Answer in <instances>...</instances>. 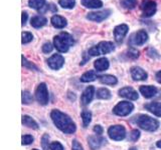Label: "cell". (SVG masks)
<instances>
[{
  "label": "cell",
  "instance_id": "obj_21",
  "mask_svg": "<svg viewBox=\"0 0 161 150\" xmlns=\"http://www.w3.org/2000/svg\"><path fill=\"white\" fill-rule=\"evenodd\" d=\"M145 109L149 112L153 113L158 117H161V103L159 102H151L145 105Z\"/></svg>",
  "mask_w": 161,
  "mask_h": 150
},
{
  "label": "cell",
  "instance_id": "obj_43",
  "mask_svg": "<svg viewBox=\"0 0 161 150\" xmlns=\"http://www.w3.org/2000/svg\"><path fill=\"white\" fill-rule=\"evenodd\" d=\"M27 18H28V15L26 12H22V26H24L25 24H26V21H27Z\"/></svg>",
  "mask_w": 161,
  "mask_h": 150
},
{
  "label": "cell",
  "instance_id": "obj_47",
  "mask_svg": "<svg viewBox=\"0 0 161 150\" xmlns=\"http://www.w3.org/2000/svg\"><path fill=\"white\" fill-rule=\"evenodd\" d=\"M32 150H38V149H32Z\"/></svg>",
  "mask_w": 161,
  "mask_h": 150
},
{
  "label": "cell",
  "instance_id": "obj_37",
  "mask_svg": "<svg viewBox=\"0 0 161 150\" xmlns=\"http://www.w3.org/2000/svg\"><path fill=\"white\" fill-rule=\"evenodd\" d=\"M139 137H140V131L137 129L132 130L129 134V139L131 140V141H137V140L139 139Z\"/></svg>",
  "mask_w": 161,
  "mask_h": 150
},
{
  "label": "cell",
  "instance_id": "obj_15",
  "mask_svg": "<svg viewBox=\"0 0 161 150\" xmlns=\"http://www.w3.org/2000/svg\"><path fill=\"white\" fill-rule=\"evenodd\" d=\"M119 95L121 97L129 99V100H137L138 94L132 87H123L119 90Z\"/></svg>",
  "mask_w": 161,
  "mask_h": 150
},
{
  "label": "cell",
  "instance_id": "obj_19",
  "mask_svg": "<svg viewBox=\"0 0 161 150\" xmlns=\"http://www.w3.org/2000/svg\"><path fill=\"white\" fill-rule=\"evenodd\" d=\"M109 65H110L109 64V60L106 57L99 58L94 62L95 69L97 70V71H99V72H102V71H105V70H107L109 68Z\"/></svg>",
  "mask_w": 161,
  "mask_h": 150
},
{
  "label": "cell",
  "instance_id": "obj_2",
  "mask_svg": "<svg viewBox=\"0 0 161 150\" xmlns=\"http://www.w3.org/2000/svg\"><path fill=\"white\" fill-rule=\"evenodd\" d=\"M75 40L70 34L67 32H62L53 38V46L57 48L58 52H68L70 46H73Z\"/></svg>",
  "mask_w": 161,
  "mask_h": 150
},
{
  "label": "cell",
  "instance_id": "obj_46",
  "mask_svg": "<svg viewBox=\"0 0 161 150\" xmlns=\"http://www.w3.org/2000/svg\"><path fill=\"white\" fill-rule=\"evenodd\" d=\"M129 150H137V148H136V147H131Z\"/></svg>",
  "mask_w": 161,
  "mask_h": 150
},
{
  "label": "cell",
  "instance_id": "obj_32",
  "mask_svg": "<svg viewBox=\"0 0 161 150\" xmlns=\"http://www.w3.org/2000/svg\"><path fill=\"white\" fill-rule=\"evenodd\" d=\"M147 55L152 59H159L160 58V54L158 53V51L153 47H149L147 49Z\"/></svg>",
  "mask_w": 161,
  "mask_h": 150
},
{
  "label": "cell",
  "instance_id": "obj_17",
  "mask_svg": "<svg viewBox=\"0 0 161 150\" xmlns=\"http://www.w3.org/2000/svg\"><path fill=\"white\" fill-rule=\"evenodd\" d=\"M140 93L143 95L145 98H152L155 96L156 93H157V88L155 86H151V85H143V86H140L139 88Z\"/></svg>",
  "mask_w": 161,
  "mask_h": 150
},
{
  "label": "cell",
  "instance_id": "obj_11",
  "mask_svg": "<svg viewBox=\"0 0 161 150\" xmlns=\"http://www.w3.org/2000/svg\"><path fill=\"white\" fill-rule=\"evenodd\" d=\"M64 64V58L60 54H53L47 59V65L53 70L60 69Z\"/></svg>",
  "mask_w": 161,
  "mask_h": 150
},
{
  "label": "cell",
  "instance_id": "obj_18",
  "mask_svg": "<svg viewBox=\"0 0 161 150\" xmlns=\"http://www.w3.org/2000/svg\"><path fill=\"white\" fill-rule=\"evenodd\" d=\"M50 22H52L53 26L54 28H58V29H63L68 25L67 19L63 16H60V15H53L52 19H50Z\"/></svg>",
  "mask_w": 161,
  "mask_h": 150
},
{
  "label": "cell",
  "instance_id": "obj_26",
  "mask_svg": "<svg viewBox=\"0 0 161 150\" xmlns=\"http://www.w3.org/2000/svg\"><path fill=\"white\" fill-rule=\"evenodd\" d=\"M28 6L32 9L42 10L45 6V0H28Z\"/></svg>",
  "mask_w": 161,
  "mask_h": 150
},
{
  "label": "cell",
  "instance_id": "obj_33",
  "mask_svg": "<svg viewBox=\"0 0 161 150\" xmlns=\"http://www.w3.org/2000/svg\"><path fill=\"white\" fill-rule=\"evenodd\" d=\"M22 65L28 69H33V70H35V71H38V68L35 66L32 62H29L28 60L23 56V55H22Z\"/></svg>",
  "mask_w": 161,
  "mask_h": 150
},
{
  "label": "cell",
  "instance_id": "obj_29",
  "mask_svg": "<svg viewBox=\"0 0 161 150\" xmlns=\"http://www.w3.org/2000/svg\"><path fill=\"white\" fill-rule=\"evenodd\" d=\"M121 6L125 9H134L137 5V0H121Z\"/></svg>",
  "mask_w": 161,
  "mask_h": 150
},
{
  "label": "cell",
  "instance_id": "obj_30",
  "mask_svg": "<svg viewBox=\"0 0 161 150\" xmlns=\"http://www.w3.org/2000/svg\"><path fill=\"white\" fill-rule=\"evenodd\" d=\"M58 4L63 8L73 9L75 5V0H58Z\"/></svg>",
  "mask_w": 161,
  "mask_h": 150
},
{
  "label": "cell",
  "instance_id": "obj_12",
  "mask_svg": "<svg viewBox=\"0 0 161 150\" xmlns=\"http://www.w3.org/2000/svg\"><path fill=\"white\" fill-rule=\"evenodd\" d=\"M129 31V26L127 24H120L114 29V38L117 43H121Z\"/></svg>",
  "mask_w": 161,
  "mask_h": 150
},
{
  "label": "cell",
  "instance_id": "obj_44",
  "mask_svg": "<svg viewBox=\"0 0 161 150\" xmlns=\"http://www.w3.org/2000/svg\"><path fill=\"white\" fill-rule=\"evenodd\" d=\"M155 77H156V80H157V82L161 84V70L156 73V76Z\"/></svg>",
  "mask_w": 161,
  "mask_h": 150
},
{
  "label": "cell",
  "instance_id": "obj_3",
  "mask_svg": "<svg viewBox=\"0 0 161 150\" xmlns=\"http://www.w3.org/2000/svg\"><path fill=\"white\" fill-rule=\"evenodd\" d=\"M136 124L138 126L145 130V131H155L157 130L159 127V121L156 120L152 117L148 116V115H139V116L136 118Z\"/></svg>",
  "mask_w": 161,
  "mask_h": 150
},
{
  "label": "cell",
  "instance_id": "obj_23",
  "mask_svg": "<svg viewBox=\"0 0 161 150\" xmlns=\"http://www.w3.org/2000/svg\"><path fill=\"white\" fill-rule=\"evenodd\" d=\"M83 6L91 8V9H97L103 6V2L101 0H82Z\"/></svg>",
  "mask_w": 161,
  "mask_h": 150
},
{
  "label": "cell",
  "instance_id": "obj_13",
  "mask_svg": "<svg viewBox=\"0 0 161 150\" xmlns=\"http://www.w3.org/2000/svg\"><path fill=\"white\" fill-rule=\"evenodd\" d=\"M88 142L89 145L92 150H98L99 148H101L103 145L106 144L107 140H106L104 137H102L101 135H95V136H89L88 137Z\"/></svg>",
  "mask_w": 161,
  "mask_h": 150
},
{
  "label": "cell",
  "instance_id": "obj_42",
  "mask_svg": "<svg viewBox=\"0 0 161 150\" xmlns=\"http://www.w3.org/2000/svg\"><path fill=\"white\" fill-rule=\"evenodd\" d=\"M103 131H104V129L101 125H96V126L94 127V132L97 135H102Z\"/></svg>",
  "mask_w": 161,
  "mask_h": 150
},
{
  "label": "cell",
  "instance_id": "obj_28",
  "mask_svg": "<svg viewBox=\"0 0 161 150\" xmlns=\"http://www.w3.org/2000/svg\"><path fill=\"white\" fill-rule=\"evenodd\" d=\"M80 116H82V119H83L84 127H87L91 123V121H92V113H91L89 110H83L82 113H80Z\"/></svg>",
  "mask_w": 161,
  "mask_h": 150
},
{
  "label": "cell",
  "instance_id": "obj_20",
  "mask_svg": "<svg viewBox=\"0 0 161 150\" xmlns=\"http://www.w3.org/2000/svg\"><path fill=\"white\" fill-rule=\"evenodd\" d=\"M47 23V19L44 16H42V15H36V16H33L31 18V20H30V24H31V26L34 28L43 27Z\"/></svg>",
  "mask_w": 161,
  "mask_h": 150
},
{
  "label": "cell",
  "instance_id": "obj_40",
  "mask_svg": "<svg viewBox=\"0 0 161 150\" xmlns=\"http://www.w3.org/2000/svg\"><path fill=\"white\" fill-rule=\"evenodd\" d=\"M53 46L52 45V43H49V42H47V43H44L42 45V51L44 53H49V52H52L53 51Z\"/></svg>",
  "mask_w": 161,
  "mask_h": 150
},
{
  "label": "cell",
  "instance_id": "obj_24",
  "mask_svg": "<svg viewBox=\"0 0 161 150\" xmlns=\"http://www.w3.org/2000/svg\"><path fill=\"white\" fill-rule=\"evenodd\" d=\"M99 80L101 83L106 84V85H116L118 83V80L113 75H102V76H99Z\"/></svg>",
  "mask_w": 161,
  "mask_h": 150
},
{
  "label": "cell",
  "instance_id": "obj_27",
  "mask_svg": "<svg viewBox=\"0 0 161 150\" xmlns=\"http://www.w3.org/2000/svg\"><path fill=\"white\" fill-rule=\"evenodd\" d=\"M97 98L99 99H105V100H107V99H110L111 96H112V94H111L110 92V90L107 89V88H100L97 90Z\"/></svg>",
  "mask_w": 161,
  "mask_h": 150
},
{
  "label": "cell",
  "instance_id": "obj_22",
  "mask_svg": "<svg viewBox=\"0 0 161 150\" xmlns=\"http://www.w3.org/2000/svg\"><path fill=\"white\" fill-rule=\"evenodd\" d=\"M99 78V76L96 73V71L94 70H90V71H87L85 72L82 76H80V81L82 82H92V81H95L96 79Z\"/></svg>",
  "mask_w": 161,
  "mask_h": 150
},
{
  "label": "cell",
  "instance_id": "obj_16",
  "mask_svg": "<svg viewBox=\"0 0 161 150\" xmlns=\"http://www.w3.org/2000/svg\"><path fill=\"white\" fill-rule=\"evenodd\" d=\"M94 94H95V87L94 86H88L84 90V92L82 94V97H80V101H82L83 105H88L91 103V101L94 98Z\"/></svg>",
  "mask_w": 161,
  "mask_h": 150
},
{
  "label": "cell",
  "instance_id": "obj_31",
  "mask_svg": "<svg viewBox=\"0 0 161 150\" xmlns=\"http://www.w3.org/2000/svg\"><path fill=\"white\" fill-rule=\"evenodd\" d=\"M33 97L28 91H22V103L23 104H30L32 102Z\"/></svg>",
  "mask_w": 161,
  "mask_h": 150
},
{
  "label": "cell",
  "instance_id": "obj_1",
  "mask_svg": "<svg viewBox=\"0 0 161 150\" xmlns=\"http://www.w3.org/2000/svg\"><path fill=\"white\" fill-rule=\"evenodd\" d=\"M50 117L53 124L60 131L65 134H72L75 131V124L69 115L59 111L58 109H53L50 113Z\"/></svg>",
  "mask_w": 161,
  "mask_h": 150
},
{
  "label": "cell",
  "instance_id": "obj_39",
  "mask_svg": "<svg viewBox=\"0 0 161 150\" xmlns=\"http://www.w3.org/2000/svg\"><path fill=\"white\" fill-rule=\"evenodd\" d=\"M49 150H64V146L59 142L54 141V142L50 143Z\"/></svg>",
  "mask_w": 161,
  "mask_h": 150
},
{
  "label": "cell",
  "instance_id": "obj_45",
  "mask_svg": "<svg viewBox=\"0 0 161 150\" xmlns=\"http://www.w3.org/2000/svg\"><path fill=\"white\" fill-rule=\"evenodd\" d=\"M156 146H157L158 148H161V140L157 141V143H156Z\"/></svg>",
  "mask_w": 161,
  "mask_h": 150
},
{
  "label": "cell",
  "instance_id": "obj_6",
  "mask_svg": "<svg viewBox=\"0 0 161 150\" xmlns=\"http://www.w3.org/2000/svg\"><path fill=\"white\" fill-rule=\"evenodd\" d=\"M134 110V105L129 101H121L113 108L114 114L118 116H127Z\"/></svg>",
  "mask_w": 161,
  "mask_h": 150
},
{
  "label": "cell",
  "instance_id": "obj_36",
  "mask_svg": "<svg viewBox=\"0 0 161 150\" xmlns=\"http://www.w3.org/2000/svg\"><path fill=\"white\" fill-rule=\"evenodd\" d=\"M48 141H49L48 134H44L42 138V146L43 150H48V148L50 147V144L48 143Z\"/></svg>",
  "mask_w": 161,
  "mask_h": 150
},
{
  "label": "cell",
  "instance_id": "obj_25",
  "mask_svg": "<svg viewBox=\"0 0 161 150\" xmlns=\"http://www.w3.org/2000/svg\"><path fill=\"white\" fill-rule=\"evenodd\" d=\"M22 124L24 126H27L29 128H32V129H38V124L37 122L35 121L34 119H32L28 115H23L22 116Z\"/></svg>",
  "mask_w": 161,
  "mask_h": 150
},
{
  "label": "cell",
  "instance_id": "obj_8",
  "mask_svg": "<svg viewBox=\"0 0 161 150\" xmlns=\"http://www.w3.org/2000/svg\"><path fill=\"white\" fill-rule=\"evenodd\" d=\"M35 97L39 104L47 105L48 103V91L45 83H40L35 91Z\"/></svg>",
  "mask_w": 161,
  "mask_h": 150
},
{
  "label": "cell",
  "instance_id": "obj_10",
  "mask_svg": "<svg viewBox=\"0 0 161 150\" xmlns=\"http://www.w3.org/2000/svg\"><path fill=\"white\" fill-rule=\"evenodd\" d=\"M143 12V17H151L156 13V10H157V6H156V2L153 0H146L142 3V6H141Z\"/></svg>",
  "mask_w": 161,
  "mask_h": 150
},
{
  "label": "cell",
  "instance_id": "obj_9",
  "mask_svg": "<svg viewBox=\"0 0 161 150\" xmlns=\"http://www.w3.org/2000/svg\"><path fill=\"white\" fill-rule=\"evenodd\" d=\"M111 13H112V11L110 9H105L102 10V11H97V12H90L87 15V19L94 22H102L110 16Z\"/></svg>",
  "mask_w": 161,
  "mask_h": 150
},
{
  "label": "cell",
  "instance_id": "obj_14",
  "mask_svg": "<svg viewBox=\"0 0 161 150\" xmlns=\"http://www.w3.org/2000/svg\"><path fill=\"white\" fill-rule=\"evenodd\" d=\"M130 72H131V76H132V78L136 80V81H144V80H146L148 77L147 72H146L144 69L138 66L132 67L130 70Z\"/></svg>",
  "mask_w": 161,
  "mask_h": 150
},
{
  "label": "cell",
  "instance_id": "obj_4",
  "mask_svg": "<svg viewBox=\"0 0 161 150\" xmlns=\"http://www.w3.org/2000/svg\"><path fill=\"white\" fill-rule=\"evenodd\" d=\"M115 50V45L113 42L110 41H102L98 43L95 46L91 47L88 50V53L91 56H100V55H104V54H108L113 52Z\"/></svg>",
  "mask_w": 161,
  "mask_h": 150
},
{
  "label": "cell",
  "instance_id": "obj_34",
  "mask_svg": "<svg viewBox=\"0 0 161 150\" xmlns=\"http://www.w3.org/2000/svg\"><path fill=\"white\" fill-rule=\"evenodd\" d=\"M127 57L130 59H137L139 57V51L135 48H130L127 51Z\"/></svg>",
  "mask_w": 161,
  "mask_h": 150
},
{
  "label": "cell",
  "instance_id": "obj_7",
  "mask_svg": "<svg viewBox=\"0 0 161 150\" xmlns=\"http://www.w3.org/2000/svg\"><path fill=\"white\" fill-rule=\"evenodd\" d=\"M109 137L115 141H121L126 137V129L122 125H113L108 129Z\"/></svg>",
  "mask_w": 161,
  "mask_h": 150
},
{
  "label": "cell",
  "instance_id": "obj_41",
  "mask_svg": "<svg viewBox=\"0 0 161 150\" xmlns=\"http://www.w3.org/2000/svg\"><path fill=\"white\" fill-rule=\"evenodd\" d=\"M72 150H84V149H83V146L80 145V143L78 141V140H74Z\"/></svg>",
  "mask_w": 161,
  "mask_h": 150
},
{
  "label": "cell",
  "instance_id": "obj_38",
  "mask_svg": "<svg viewBox=\"0 0 161 150\" xmlns=\"http://www.w3.org/2000/svg\"><path fill=\"white\" fill-rule=\"evenodd\" d=\"M21 141H22V145H29L30 143L33 142V137L31 135H23Z\"/></svg>",
  "mask_w": 161,
  "mask_h": 150
},
{
  "label": "cell",
  "instance_id": "obj_5",
  "mask_svg": "<svg viewBox=\"0 0 161 150\" xmlns=\"http://www.w3.org/2000/svg\"><path fill=\"white\" fill-rule=\"evenodd\" d=\"M148 40V34L145 30L141 29L139 31L133 33L128 41V44L130 46H141L144 45Z\"/></svg>",
  "mask_w": 161,
  "mask_h": 150
},
{
  "label": "cell",
  "instance_id": "obj_35",
  "mask_svg": "<svg viewBox=\"0 0 161 150\" xmlns=\"http://www.w3.org/2000/svg\"><path fill=\"white\" fill-rule=\"evenodd\" d=\"M33 35L30 32H22V44H27L32 41Z\"/></svg>",
  "mask_w": 161,
  "mask_h": 150
}]
</instances>
